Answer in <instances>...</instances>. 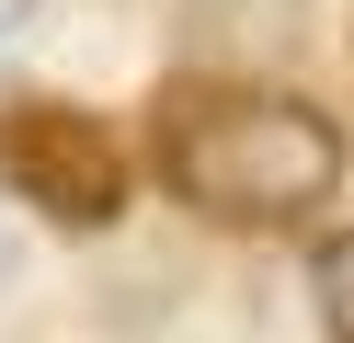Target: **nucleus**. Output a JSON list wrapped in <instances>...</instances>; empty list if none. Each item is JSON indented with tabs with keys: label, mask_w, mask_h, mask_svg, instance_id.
Segmentation results:
<instances>
[{
	"label": "nucleus",
	"mask_w": 354,
	"mask_h": 343,
	"mask_svg": "<svg viewBox=\"0 0 354 343\" xmlns=\"http://www.w3.org/2000/svg\"><path fill=\"white\" fill-rule=\"evenodd\" d=\"M0 183H12L35 218H57V229H115L126 149H115V126L80 114V103H24L0 126Z\"/></svg>",
	"instance_id": "nucleus-2"
},
{
	"label": "nucleus",
	"mask_w": 354,
	"mask_h": 343,
	"mask_svg": "<svg viewBox=\"0 0 354 343\" xmlns=\"http://www.w3.org/2000/svg\"><path fill=\"white\" fill-rule=\"evenodd\" d=\"M12 46H24V0H0V69H12Z\"/></svg>",
	"instance_id": "nucleus-5"
},
{
	"label": "nucleus",
	"mask_w": 354,
	"mask_h": 343,
	"mask_svg": "<svg viewBox=\"0 0 354 343\" xmlns=\"http://www.w3.org/2000/svg\"><path fill=\"white\" fill-rule=\"evenodd\" d=\"M194 12H206V23H240V35H252V23H286L297 0H194Z\"/></svg>",
	"instance_id": "nucleus-4"
},
{
	"label": "nucleus",
	"mask_w": 354,
	"mask_h": 343,
	"mask_svg": "<svg viewBox=\"0 0 354 343\" xmlns=\"http://www.w3.org/2000/svg\"><path fill=\"white\" fill-rule=\"evenodd\" d=\"M343 126L263 80H183L160 103V183L217 229H297L343 195Z\"/></svg>",
	"instance_id": "nucleus-1"
},
{
	"label": "nucleus",
	"mask_w": 354,
	"mask_h": 343,
	"mask_svg": "<svg viewBox=\"0 0 354 343\" xmlns=\"http://www.w3.org/2000/svg\"><path fill=\"white\" fill-rule=\"evenodd\" d=\"M308 286H320V320H331V343H354V229H343V240H320Z\"/></svg>",
	"instance_id": "nucleus-3"
}]
</instances>
